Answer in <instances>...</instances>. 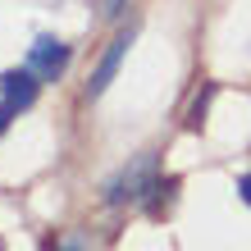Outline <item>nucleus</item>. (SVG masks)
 <instances>
[{
    "instance_id": "nucleus-3",
    "label": "nucleus",
    "mask_w": 251,
    "mask_h": 251,
    "mask_svg": "<svg viewBox=\"0 0 251 251\" xmlns=\"http://www.w3.org/2000/svg\"><path fill=\"white\" fill-rule=\"evenodd\" d=\"M128 46H132V37H128V32H119V37L110 41V50L100 55V64H96V73H92V82H87V96H100V92H105V87L114 82V73H119V64H124Z\"/></svg>"
},
{
    "instance_id": "nucleus-4",
    "label": "nucleus",
    "mask_w": 251,
    "mask_h": 251,
    "mask_svg": "<svg viewBox=\"0 0 251 251\" xmlns=\"http://www.w3.org/2000/svg\"><path fill=\"white\" fill-rule=\"evenodd\" d=\"M0 96H5L14 110H27L37 100V73L32 69H9L5 78H0Z\"/></svg>"
},
{
    "instance_id": "nucleus-9",
    "label": "nucleus",
    "mask_w": 251,
    "mask_h": 251,
    "mask_svg": "<svg viewBox=\"0 0 251 251\" xmlns=\"http://www.w3.org/2000/svg\"><path fill=\"white\" fill-rule=\"evenodd\" d=\"M238 192H242V201L251 205V174H247V178H238Z\"/></svg>"
},
{
    "instance_id": "nucleus-5",
    "label": "nucleus",
    "mask_w": 251,
    "mask_h": 251,
    "mask_svg": "<svg viewBox=\"0 0 251 251\" xmlns=\"http://www.w3.org/2000/svg\"><path fill=\"white\" fill-rule=\"evenodd\" d=\"M210 92H215V87H201V96L192 100V110H187V124H192V128L201 124V114H205V105H210Z\"/></svg>"
},
{
    "instance_id": "nucleus-6",
    "label": "nucleus",
    "mask_w": 251,
    "mask_h": 251,
    "mask_svg": "<svg viewBox=\"0 0 251 251\" xmlns=\"http://www.w3.org/2000/svg\"><path fill=\"white\" fill-rule=\"evenodd\" d=\"M128 0H96V9H100V19H119Z\"/></svg>"
},
{
    "instance_id": "nucleus-8",
    "label": "nucleus",
    "mask_w": 251,
    "mask_h": 251,
    "mask_svg": "<svg viewBox=\"0 0 251 251\" xmlns=\"http://www.w3.org/2000/svg\"><path fill=\"white\" fill-rule=\"evenodd\" d=\"M9 114H14V105H9V100H0V137H5V128H9Z\"/></svg>"
},
{
    "instance_id": "nucleus-2",
    "label": "nucleus",
    "mask_w": 251,
    "mask_h": 251,
    "mask_svg": "<svg viewBox=\"0 0 251 251\" xmlns=\"http://www.w3.org/2000/svg\"><path fill=\"white\" fill-rule=\"evenodd\" d=\"M64 64H69V46H64V41H55V37H37L32 41V50H27V69H32L37 78L55 82L64 73Z\"/></svg>"
},
{
    "instance_id": "nucleus-1",
    "label": "nucleus",
    "mask_w": 251,
    "mask_h": 251,
    "mask_svg": "<svg viewBox=\"0 0 251 251\" xmlns=\"http://www.w3.org/2000/svg\"><path fill=\"white\" fill-rule=\"evenodd\" d=\"M146 192H155V151H142V155H132V165H124V174L110 183V201L114 205L142 201Z\"/></svg>"
},
{
    "instance_id": "nucleus-7",
    "label": "nucleus",
    "mask_w": 251,
    "mask_h": 251,
    "mask_svg": "<svg viewBox=\"0 0 251 251\" xmlns=\"http://www.w3.org/2000/svg\"><path fill=\"white\" fill-rule=\"evenodd\" d=\"M55 251H92V242H87L82 233H69V238H64L60 247H55Z\"/></svg>"
}]
</instances>
